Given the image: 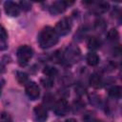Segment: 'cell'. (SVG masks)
I'll return each mask as SVG.
<instances>
[{
    "mask_svg": "<svg viewBox=\"0 0 122 122\" xmlns=\"http://www.w3.org/2000/svg\"><path fill=\"white\" fill-rule=\"evenodd\" d=\"M58 42V34L50 26L43 28L38 35V43L42 49H49Z\"/></svg>",
    "mask_w": 122,
    "mask_h": 122,
    "instance_id": "1",
    "label": "cell"
},
{
    "mask_svg": "<svg viewBox=\"0 0 122 122\" xmlns=\"http://www.w3.org/2000/svg\"><path fill=\"white\" fill-rule=\"evenodd\" d=\"M16 54H17V59L19 64L21 66H24L27 63H29V61L31 59L33 55V50L29 45H22L18 48Z\"/></svg>",
    "mask_w": 122,
    "mask_h": 122,
    "instance_id": "2",
    "label": "cell"
},
{
    "mask_svg": "<svg viewBox=\"0 0 122 122\" xmlns=\"http://www.w3.org/2000/svg\"><path fill=\"white\" fill-rule=\"evenodd\" d=\"M71 27H72V22H71V19L70 17H63L61 20H59L56 25H55V31L56 33L61 36H64V35H67L71 30Z\"/></svg>",
    "mask_w": 122,
    "mask_h": 122,
    "instance_id": "3",
    "label": "cell"
},
{
    "mask_svg": "<svg viewBox=\"0 0 122 122\" xmlns=\"http://www.w3.org/2000/svg\"><path fill=\"white\" fill-rule=\"evenodd\" d=\"M53 111L56 115L58 116H64L66 115L70 111V106L65 99H60L57 101L53 106Z\"/></svg>",
    "mask_w": 122,
    "mask_h": 122,
    "instance_id": "4",
    "label": "cell"
},
{
    "mask_svg": "<svg viewBox=\"0 0 122 122\" xmlns=\"http://www.w3.org/2000/svg\"><path fill=\"white\" fill-rule=\"evenodd\" d=\"M4 9H5V12L9 16H10V17H17L20 14L19 5H17L16 3L12 2V1H7V2H5Z\"/></svg>",
    "mask_w": 122,
    "mask_h": 122,
    "instance_id": "5",
    "label": "cell"
},
{
    "mask_svg": "<svg viewBox=\"0 0 122 122\" xmlns=\"http://www.w3.org/2000/svg\"><path fill=\"white\" fill-rule=\"evenodd\" d=\"M26 93L31 100H36L40 95V90L35 82H29L26 85Z\"/></svg>",
    "mask_w": 122,
    "mask_h": 122,
    "instance_id": "6",
    "label": "cell"
},
{
    "mask_svg": "<svg viewBox=\"0 0 122 122\" xmlns=\"http://www.w3.org/2000/svg\"><path fill=\"white\" fill-rule=\"evenodd\" d=\"M65 57L67 58L68 61H71V62H72V63L77 62V61L79 60V58H80V51H79L78 48L72 47V46L69 47V48L67 49L66 53L64 54V58H65Z\"/></svg>",
    "mask_w": 122,
    "mask_h": 122,
    "instance_id": "7",
    "label": "cell"
},
{
    "mask_svg": "<svg viewBox=\"0 0 122 122\" xmlns=\"http://www.w3.org/2000/svg\"><path fill=\"white\" fill-rule=\"evenodd\" d=\"M33 112H34V114H35L36 118H37L39 121H41V122L45 121V120L48 118L47 109H46V107L43 106V105H37V106H35Z\"/></svg>",
    "mask_w": 122,
    "mask_h": 122,
    "instance_id": "8",
    "label": "cell"
},
{
    "mask_svg": "<svg viewBox=\"0 0 122 122\" xmlns=\"http://www.w3.org/2000/svg\"><path fill=\"white\" fill-rule=\"evenodd\" d=\"M66 8H67V6L64 1H56L51 6L50 11L51 14H59L61 12H63L66 10Z\"/></svg>",
    "mask_w": 122,
    "mask_h": 122,
    "instance_id": "9",
    "label": "cell"
},
{
    "mask_svg": "<svg viewBox=\"0 0 122 122\" xmlns=\"http://www.w3.org/2000/svg\"><path fill=\"white\" fill-rule=\"evenodd\" d=\"M89 83H90V85H91L92 88H94V89H99V88L102 87V78H101V76H100L98 73L94 72V73H92V74L90 76V78H89Z\"/></svg>",
    "mask_w": 122,
    "mask_h": 122,
    "instance_id": "10",
    "label": "cell"
},
{
    "mask_svg": "<svg viewBox=\"0 0 122 122\" xmlns=\"http://www.w3.org/2000/svg\"><path fill=\"white\" fill-rule=\"evenodd\" d=\"M87 46L91 50H98L101 46V41L96 36H91L87 41Z\"/></svg>",
    "mask_w": 122,
    "mask_h": 122,
    "instance_id": "11",
    "label": "cell"
},
{
    "mask_svg": "<svg viewBox=\"0 0 122 122\" xmlns=\"http://www.w3.org/2000/svg\"><path fill=\"white\" fill-rule=\"evenodd\" d=\"M108 9H109V3L101 1V2H97L95 4V7L93 8V11L96 14H101V13H104L105 11H107Z\"/></svg>",
    "mask_w": 122,
    "mask_h": 122,
    "instance_id": "12",
    "label": "cell"
},
{
    "mask_svg": "<svg viewBox=\"0 0 122 122\" xmlns=\"http://www.w3.org/2000/svg\"><path fill=\"white\" fill-rule=\"evenodd\" d=\"M86 60H87V63L90 65V66H92V67H94V66H96L98 63H99V56L97 55V53H95V52H89L88 54H87V57H86Z\"/></svg>",
    "mask_w": 122,
    "mask_h": 122,
    "instance_id": "13",
    "label": "cell"
},
{
    "mask_svg": "<svg viewBox=\"0 0 122 122\" xmlns=\"http://www.w3.org/2000/svg\"><path fill=\"white\" fill-rule=\"evenodd\" d=\"M106 28H107V23L103 18H97L94 21V29L97 31L102 32L106 30Z\"/></svg>",
    "mask_w": 122,
    "mask_h": 122,
    "instance_id": "14",
    "label": "cell"
},
{
    "mask_svg": "<svg viewBox=\"0 0 122 122\" xmlns=\"http://www.w3.org/2000/svg\"><path fill=\"white\" fill-rule=\"evenodd\" d=\"M16 80L20 85H27L29 83V77L27 73L23 71H17L16 72Z\"/></svg>",
    "mask_w": 122,
    "mask_h": 122,
    "instance_id": "15",
    "label": "cell"
},
{
    "mask_svg": "<svg viewBox=\"0 0 122 122\" xmlns=\"http://www.w3.org/2000/svg\"><path fill=\"white\" fill-rule=\"evenodd\" d=\"M109 95L112 98H119L121 96V87L113 86L109 90Z\"/></svg>",
    "mask_w": 122,
    "mask_h": 122,
    "instance_id": "16",
    "label": "cell"
},
{
    "mask_svg": "<svg viewBox=\"0 0 122 122\" xmlns=\"http://www.w3.org/2000/svg\"><path fill=\"white\" fill-rule=\"evenodd\" d=\"M43 73H44L46 76L52 78V77H54V76L58 73V71H57V70H56L55 68H53V67L46 66V67L44 68V70H43Z\"/></svg>",
    "mask_w": 122,
    "mask_h": 122,
    "instance_id": "17",
    "label": "cell"
},
{
    "mask_svg": "<svg viewBox=\"0 0 122 122\" xmlns=\"http://www.w3.org/2000/svg\"><path fill=\"white\" fill-rule=\"evenodd\" d=\"M107 38L111 41H117L119 38V32L116 29H111L108 32H107Z\"/></svg>",
    "mask_w": 122,
    "mask_h": 122,
    "instance_id": "18",
    "label": "cell"
},
{
    "mask_svg": "<svg viewBox=\"0 0 122 122\" xmlns=\"http://www.w3.org/2000/svg\"><path fill=\"white\" fill-rule=\"evenodd\" d=\"M51 60L55 63H61L64 60V53L61 51H56L51 56Z\"/></svg>",
    "mask_w": 122,
    "mask_h": 122,
    "instance_id": "19",
    "label": "cell"
},
{
    "mask_svg": "<svg viewBox=\"0 0 122 122\" xmlns=\"http://www.w3.org/2000/svg\"><path fill=\"white\" fill-rule=\"evenodd\" d=\"M44 104H45V107H49V108H51L54 106V98L51 94L48 93L44 96Z\"/></svg>",
    "mask_w": 122,
    "mask_h": 122,
    "instance_id": "20",
    "label": "cell"
},
{
    "mask_svg": "<svg viewBox=\"0 0 122 122\" xmlns=\"http://www.w3.org/2000/svg\"><path fill=\"white\" fill-rule=\"evenodd\" d=\"M41 83L46 88H51V87L53 86V80H52V78L48 77V76H45L44 78H42L41 79Z\"/></svg>",
    "mask_w": 122,
    "mask_h": 122,
    "instance_id": "21",
    "label": "cell"
},
{
    "mask_svg": "<svg viewBox=\"0 0 122 122\" xmlns=\"http://www.w3.org/2000/svg\"><path fill=\"white\" fill-rule=\"evenodd\" d=\"M19 8L22 9L23 10H25V11H28L31 9V3L29 2V1H21L19 3Z\"/></svg>",
    "mask_w": 122,
    "mask_h": 122,
    "instance_id": "22",
    "label": "cell"
},
{
    "mask_svg": "<svg viewBox=\"0 0 122 122\" xmlns=\"http://www.w3.org/2000/svg\"><path fill=\"white\" fill-rule=\"evenodd\" d=\"M83 120L85 122H92L94 120V113L92 112H87L84 116H83Z\"/></svg>",
    "mask_w": 122,
    "mask_h": 122,
    "instance_id": "23",
    "label": "cell"
},
{
    "mask_svg": "<svg viewBox=\"0 0 122 122\" xmlns=\"http://www.w3.org/2000/svg\"><path fill=\"white\" fill-rule=\"evenodd\" d=\"M8 38V33H7V30H5V28L3 26L0 25V40H5Z\"/></svg>",
    "mask_w": 122,
    "mask_h": 122,
    "instance_id": "24",
    "label": "cell"
},
{
    "mask_svg": "<svg viewBox=\"0 0 122 122\" xmlns=\"http://www.w3.org/2000/svg\"><path fill=\"white\" fill-rule=\"evenodd\" d=\"M74 104V109H75V111H80V110H82L83 109V107L85 106V104L82 102V101H80V100H78V101H76V102H74L73 103Z\"/></svg>",
    "mask_w": 122,
    "mask_h": 122,
    "instance_id": "25",
    "label": "cell"
},
{
    "mask_svg": "<svg viewBox=\"0 0 122 122\" xmlns=\"http://www.w3.org/2000/svg\"><path fill=\"white\" fill-rule=\"evenodd\" d=\"M2 122H12V120H11V118H10V116L9 114L4 113L2 115Z\"/></svg>",
    "mask_w": 122,
    "mask_h": 122,
    "instance_id": "26",
    "label": "cell"
},
{
    "mask_svg": "<svg viewBox=\"0 0 122 122\" xmlns=\"http://www.w3.org/2000/svg\"><path fill=\"white\" fill-rule=\"evenodd\" d=\"M75 91L77 92V93H79V94H83V93H85L86 89H85L84 87H81V86L79 85L77 88H75Z\"/></svg>",
    "mask_w": 122,
    "mask_h": 122,
    "instance_id": "27",
    "label": "cell"
},
{
    "mask_svg": "<svg viewBox=\"0 0 122 122\" xmlns=\"http://www.w3.org/2000/svg\"><path fill=\"white\" fill-rule=\"evenodd\" d=\"M8 48V45L5 40H0V51H4Z\"/></svg>",
    "mask_w": 122,
    "mask_h": 122,
    "instance_id": "28",
    "label": "cell"
},
{
    "mask_svg": "<svg viewBox=\"0 0 122 122\" xmlns=\"http://www.w3.org/2000/svg\"><path fill=\"white\" fill-rule=\"evenodd\" d=\"M4 71H5V65L0 61V73H2Z\"/></svg>",
    "mask_w": 122,
    "mask_h": 122,
    "instance_id": "29",
    "label": "cell"
},
{
    "mask_svg": "<svg viewBox=\"0 0 122 122\" xmlns=\"http://www.w3.org/2000/svg\"><path fill=\"white\" fill-rule=\"evenodd\" d=\"M65 122H77L74 118H69V119H67Z\"/></svg>",
    "mask_w": 122,
    "mask_h": 122,
    "instance_id": "30",
    "label": "cell"
},
{
    "mask_svg": "<svg viewBox=\"0 0 122 122\" xmlns=\"http://www.w3.org/2000/svg\"><path fill=\"white\" fill-rule=\"evenodd\" d=\"M92 122H103V121H102V120H95V119H94V120L92 121Z\"/></svg>",
    "mask_w": 122,
    "mask_h": 122,
    "instance_id": "31",
    "label": "cell"
},
{
    "mask_svg": "<svg viewBox=\"0 0 122 122\" xmlns=\"http://www.w3.org/2000/svg\"><path fill=\"white\" fill-rule=\"evenodd\" d=\"M0 93H1V87H0Z\"/></svg>",
    "mask_w": 122,
    "mask_h": 122,
    "instance_id": "32",
    "label": "cell"
}]
</instances>
